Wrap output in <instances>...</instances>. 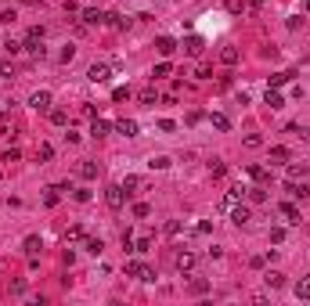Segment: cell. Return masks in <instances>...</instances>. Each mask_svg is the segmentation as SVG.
<instances>
[{"label":"cell","instance_id":"obj_40","mask_svg":"<svg viewBox=\"0 0 310 306\" xmlns=\"http://www.w3.org/2000/svg\"><path fill=\"white\" fill-rule=\"evenodd\" d=\"M130 98V87H116L112 90V101H127Z\"/></svg>","mask_w":310,"mask_h":306},{"label":"cell","instance_id":"obj_29","mask_svg":"<svg viewBox=\"0 0 310 306\" xmlns=\"http://www.w3.org/2000/svg\"><path fill=\"white\" fill-rule=\"evenodd\" d=\"M289 76H292V72H274V76H271V90L285 87V83H289Z\"/></svg>","mask_w":310,"mask_h":306},{"label":"cell","instance_id":"obj_11","mask_svg":"<svg viewBox=\"0 0 310 306\" xmlns=\"http://www.w3.org/2000/svg\"><path fill=\"white\" fill-rule=\"evenodd\" d=\"M202 47H206V43H202V36H188V40H184V51H188L191 58H198V54H202Z\"/></svg>","mask_w":310,"mask_h":306},{"label":"cell","instance_id":"obj_24","mask_svg":"<svg viewBox=\"0 0 310 306\" xmlns=\"http://www.w3.org/2000/svg\"><path fill=\"white\" fill-rule=\"evenodd\" d=\"M155 101H159V94H155L152 87H145L141 90V104H145V108H155Z\"/></svg>","mask_w":310,"mask_h":306},{"label":"cell","instance_id":"obj_16","mask_svg":"<svg viewBox=\"0 0 310 306\" xmlns=\"http://www.w3.org/2000/svg\"><path fill=\"white\" fill-rule=\"evenodd\" d=\"M292 292H296V299H310V274L296 281V288H292Z\"/></svg>","mask_w":310,"mask_h":306},{"label":"cell","instance_id":"obj_46","mask_svg":"<svg viewBox=\"0 0 310 306\" xmlns=\"http://www.w3.org/2000/svg\"><path fill=\"white\" fill-rule=\"evenodd\" d=\"M4 51H7V54H18V51H22V43H18V40H7V43H4Z\"/></svg>","mask_w":310,"mask_h":306},{"label":"cell","instance_id":"obj_47","mask_svg":"<svg viewBox=\"0 0 310 306\" xmlns=\"http://www.w3.org/2000/svg\"><path fill=\"white\" fill-rule=\"evenodd\" d=\"M159 130H162V133H173V130H177V122H173V119H162V122H159Z\"/></svg>","mask_w":310,"mask_h":306},{"label":"cell","instance_id":"obj_28","mask_svg":"<svg viewBox=\"0 0 310 306\" xmlns=\"http://www.w3.org/2000/svg\"><path fill=\"white\" fill-rule=\"evenodd\" d=\"M40 249H43V241H40L36 234H33V238H25V252H29V256H36Z\"/></svg>","mask_w":310,"mask_h":306},{"label":"cell","instance_id":"obj_4","mask_svg":"<svg viewBox=\"0 0 310 306\" xmlns=\"http://www.w3.org/2000/svg\"><path fill=\"white\" fill-rule=\"evenodd\" d=\"M51 90H36V94L33 98H29V108H33V112H51Z\"/></svg>","mask_w":310,"mask_h":306},{"label":"cell","instance_id":"obj_21","mask_svg":"<svg viewBox=\"0 0 310 306\" xmlns=\"http://www.w3.org/2000/svg\"><path fill=\"white\" fill-rule=\"evenodd\" d=\"M267 104H271V108L278 112V108H285V98L278 94V90H271V87H267Z\"/></svg>","mask_w":310,"mask_h":306},{"label":"cell","instance_id":"obj_45","mask_svg":"<svg viewBox=\"0 0 310 306\" xmlns=\"http://www.w3.org/2000/svg\"><path fill=\"white\" fill-rule=\"evenodd\" d=\"M25 40H43V25H33V29L25 33Z\"/></svg>","mask_w":310,"mask_h":306},{"label":"cell","instance_id":"obj_20","mask_svg":"<svg viewBox=\"0 0 310 306\" xmlns=\"http://www.w3.org/2000/svg\"><path fill=\"white\" fill-rule=\"evenodd\" d=\"M83 249H87L90 256H101V249H105V241H101V238H83Z\"/></svg>","mask_w":310,"mask_h":306},{"label":"cell","instance_id":"obj_27","mask_svg":"<svg viewBox=\"0 0 310 306\" xmlns=\"http://www.w3.org/2000/svg\"><path fill=\"white\" fill-rule=\"evenodd\" d=\"M36 159H40V162H51V159H54V148H51V144H40V148H36Z\"/></svg>","mask_w":310,"mask_h":306},{"label":"cell","instance_id":"obj_51","mask_svg":"<svg viewBox=\"0 0 310 306\" xmlns=\"http://www.w3.org/2000/svg\"><path fill=\"white\" fill-rule=\"evenodd\" d=\"M22 4H29V7H36V4H43V0H22Z\"/></svg>","mask_w":310,"mask_h":306},{"label":"cell","instance_id":"obj_1","mask_svg":"<svg viewBox=\"0 0 310 306\" xmlns=\"http://www.w3.org/2000/svg\"><path fill=\"white\" fill-rule=\"evenodd\" d=\"M105 202H108V209H123V205H127V191H123V184H108V188H105Z\"/></svg>","mask_w":310,"mask_h":306},{"label":"cell","instance_id":"obj_5","mask_svg":"<svg viewBox=\"0 0 310 306\" xmlns=\"http://www.w3.org/2000/svg\"><path fill=\"white\" fill-rule=\"evenodd\" d=\"M173 263H177V270H180V274H188V270H195L198 256H195V252H188V249H180V252L173 256Z\"/></svg>","mask_w":310,"mask_h":306},{"label":"cell","instance_id":"obj_48","mask_svg":"<svg viewBox=\"0 0 310 306\" xmlns=\"http://www.w3.org/2000/svg\"><path fill=\"white\" fill-rule=\"evenodd\" d=\"M18 159H22L18 148H7V151H4V162H18Z\"/></svg>","mask_w":310,"mask_h":306},{"label":"cell","instance_id":"obj_23","mask_svg":"<svg viewBox=\"0 0 310 306\" xmlns=\"http://www.w3.org/2000/svg\"><path fill=\"white\" fill-rule=\"evenodd\" d=\"M220 61H224V65H238V47H224L220 51Z\"/></svg>","mask_w":310,"mask_h":306},{"label":"cell","instance_id":"obj_43","mask_svg":"<svg viewBox=\"0 0 310 306\" xmlns=\"http://www.w3.org/2000/svg\"><path fill=\"white\" fill-rule=\"evenodd\" d=\"M260 144H263L260 133H249V137H245V148H260Z\"/></svg>","mask_w":310,"mask_h":306},{"label":"cell","instance_id":"obj_50","mask_svg":"<svg viewBox=\"0 0 310 306\" xmlns=\"http://www.w3.org/2000/svg\"><path fill=\"white\" fill-rule=\"evenodd\" d=\"M43 202H47V205H58V188H51L47 195H43Z\"/></svg>","mask_w":310,"mask_h":306},{"label":"cell","instance_id":"obj_38","mask_svg":"<svg viewBox=\"0 0 310 306\" xmlns=\"http://www.w3.org/2000/svg\"><path fill=\"white\" fill-rule=\"evenodd\" d=\"M249 177L263 184V180H267V170H263V166H249Z\"/></svg>","mask_w":310,"mask_h":306},{"label":"cell","instance_id":"obj_26","mask_svg":"<svg viewBox=\"0 0 310 306\" xmlns=\"http://www.w3.org/2000/svg\"><path fill=\"white\" fill-rule=\"evenodd\" d=\"M209 122H213V126L220 130V133H227V130H231V119H227V115H209Z\"/></svg>","mask_w":310,"mask_h":306},{"label":"cell","instance_id":"obj_3","mask_svg":"<svg viewBox=\"0 0 310 306\" xmlns=\"http://www.w3.org/2000/svg\"><path fill=\"white\" fill-rule=\"evenodd\" d=\"M127 274H130V278H137V281H155V270L145 267V263H137V259H130V263H127Z\"/></svg>","mask_w":310,"mask_h":306},{"label":"cell","instance_id":"obj_14","mask_svg":"<svg viewBox=\"0 0 310 306\" xmlns=\"http://www.w3.org/2000/svg\"><path fill=\"white\" fill-rule=\"evenodd\" d=\"M108 130H112V126H108L105 119H94V122H90V137H94V141H101V137H105Z\"/></svg>","mask_w":310,"mask_h":306},{"label":"cell","instance_id":"obj_7","mask_svg":"<svg viewBox=\"0 0 310 306\" xmlns=\"http://www.w3.org/2000/svg\"><path fill=\"white\" fill-rule=\"evenodd\" d=\"M249 220H253V212L245 209V205H235V209H231V223H235V227H245Z\"/></svg>","mask_w":310,"mask_h":306},{"label":"cell","instance_id":"obj_52","mask_svg":"<svg viewBox=\"0 0 310 306\" xmlns=\"http://www.w3.org/2000/svg\"><path fill=\"white\" fill-rule=\"evenodd\" d=\"M300 133H303V141H310V130H300Z\"/></svg>","mask_w":310,"mask_h":306},{"label":"cell","instance_id":"obj_17","mask_svg":"<svg viewBox=\"0 0 310 306\" xmlns=\"http://www.w3.org/2000/svg\"><path fill=\"white\" fill-rule=\"evenodd\" d=\"M105 22L112 25V29H130V18H127V14H105Z\"/></svg>","mask_w":310,"mask_h":306},{"label":"cell","instance_id":"obj_10","mask_svg":"<svg viewBox=\"0 0 310 306\" xmlns=\"http://www.w3.org/2000/svg\"><path fill=\"white\" fill-rule=\"evenodd\" d=\"M116 133H123V137H137V122H134V119H116Z\"/></svg>","mask_w":310,"mask_h":306},{"label":"cell","instance_id":"obj_39","mask_svg":"<svg viewBox=\"0 0 310 306\" xmlns=\"http://www.w3.org/2000/svg\"><path fill=\"white\" fill-rule=\"evenodd\" d=\"M11 76H14V65L11 61H0V80H11Z\"/></svg>","mask_w":310,"mask_h":306},{"label":"cell","instance_id":"obj_34","mask_svg":"<svg viewBox=\"0 0 310 306\" xmlns=\"http://www.w3.org/2000/svg\"><path fill=\"white\" fill-rule=\"evenodd\" d=\"M148 249H152V238L148 234H141V238L134 241V252H148Z\"/></svg>","mask_w":310,"mask_h":306},{"label":"cell","instance_id":"obj_42","mask_svg":"<svg viewBox=\"0 0 310 306\" xmlns=\"http://www.w3.org/2000/svg\"><path fill=\"white\" fill-rule=\"evenodd\" d=\"M148 212H152V209H148L145 202H137V205H134V216H137V220H145V216H148Z\"/></svg>","mask_w":310,"mask_h":306},{"label":"cell","instance_id":"obj_9","mask_svg":"<svg viewBox=\"0 0 310 306\" xmlns=\"http://www.w3.org/2000/svg\"><path fill=\"white\" fill-rule=\"evenodd\" d=\"M263 281H267V288L278 292V288H285V274L282 270H267V274H263Z\"/></svg>","mask_w":310,"mask_h":306},{"label":"cell","instance_id":"obj_37","mask_svg":"<svg viewBox=\"0 0 310 306\" xmlns=\"http://www.w3.org/2000/svg\"><path fill=\"white\" fill-rule=\"evenodd\" d=\"M209 173H213V177H224V173H227V166H224L220 159H213V162H209Z\"/></svg>","mask_w":310,"mask_h":306},{"label":"cell","instance_id":"obj_18","mask_svg":"<svg viewBox=\"0 0 310 306\" xmlns=\"http://www.w3.org/2000/svg\"><path fill=\"white\" fill-rule=\"evenodd\" d=\"M285 191H289L292 198H307V184H303V180H300V184H296V180H289V184H285Z\"/></svg>","mask_w":310,"mask_h":306},{"label":"cell","instance_id":"obj_30","mask_svg":"<svg viewBox=\"0 0 310 306\" xmlns=\"http://www.w3.org/2000/svg\"><path fill=\"white\" fill-rule=\"evenodd\" d=\"M148 166H152V170H169V159H166V155H152Z\"/></svg>","mask_w":310,"mask_h":306},{"label":"cell","instance_id":"obj_35","mask_svg":"<svg viewBox=\"0 0 310 306\" xmlns=\"http://www.w3.org/2000/svg\"><path fill=\"white\" fill-rule=\"evenodd\" d=\"M249 202H267V191H263V188H249Z\"/></svg>","mask_w":310,"mask_h":306},{"label":"cell","instance_id":"obj_8","mask_svg":"<svg viewBox=\"0 0 310 306\" xmlns=\"http://www.w3.org/2000/svg\"><path fill=\"white\" fill-rule=\"evenodd\" d=\"M80 14H83V25H105V11H98V7H87Z\"/></svg>","mask_w":310,"mask_h":306},{"label":"cell","instance_id":"obj_25","mask_svg":"<svg viewBox=\"0 0 310 306\" xmlns=\"http://www.w3.org/2000/svg\"><path fill=\"white\" fill-rule=\"evenodd\" d=\"M119 184H123V191H127V195H134V191H137V188H141V180H137V177H134V173H130V177H123V180H119Z\"/></svg>","mask_w":310,"mask_h":306},{"label":"cell","instance_id":"obj_36","mask_svg":"<svg viewBox=\"0 0 310 306\" xmlns=\"http://www.w3.org/2000/svg\"><path fill=\"white\" fill-rule=\"evenodd\" d=\"M51 122H54V126H65V122H69V115L61 112V108H51Z\"/></svg>","mask_w":310,"mask_h":306},{"label":"cell","instance_id":"obj_2","mask_svg":"<svg viewBox=\"0 0 310 306\" xmlns=\"http://www.w3.org/2000/svg\"><path fill=\"white\" fill-rule=\"evenodd\" d=\"M87 80L90 83H108L112 80V65H108V61H94V65L87 69Z\"/></svg>","mask_w":310,"mask_h":306},{"label":"cell","instance_id":"obj_12","mask_svg":"<svg viewBox=\"0 0 310 306\" xmlns=\"http://www.w3.org/2000/svg\"><path fill=\"white\" fill-rule=\"evenodd\" d=\"M76 173H80L83 180H94V177H98V166H94V162H90V159H83L80 166H76Z\"/></svg>","mask_w":310,"mask_h":306},{"label":"cell","instance_id":"obj_6","mask_svg":"<svg viewBox=\"0 0 310 306\" xmlns=\"http://www.w3.org/2000/svg\"><path fill=\"white\" fill-rule=\"evenodd\" d=\"M155 51H159L162 58H173V51H177V40H169V36H159V40H155Z\"/></svg>","mask_w":310,"mask_h":306},{"label":"cell","instance_id":"obj_44","mask_svg":"<svg viewBox=\"0 0 310 306\" xmlns=\"http://www.w3.org/2000/svg\"><path fill=\"white\" fill-rule=\"evenodd\" d=\"M87 234H83V227H69V241H83Z\"/></svg>","mask_w":310,"mask_h":306},{"label":"cell","instance_id":"obj_41","mask_svg":"<svg viewBox=\"0 0 310 306\" xmlns=\"http://www.w3.org/2000/svg\"><path fill=\"white\" fill-rule=\"evenodd\" d=\"M14 18H18V14H14V7H11V11H0V25H11Z\"/></svg>","mask_w":310,"mask_h":306},{"label":"cell","instance_id":"obj_32","mask_svg":"<svg viewBox=\"0 0 310 306\" xmlns=\"http://www.w3.org/2000/svg\"><path fill=\"white\" fill-rule=\"evenodd\" d=\"M307 177V166H296V162H292L289 166V180H303Z\"/></svg>","mask_w":310,"mask_h":306},{"label":"cell","instance_id":"obj_31","mask_svg":"<svg viewBox=\"0 0 310 306\" xmlns=\"http://www.w3.org/2000/svg\"><path fill=\"white\" fill-rule=\"evenodd\" d=\"M267 238H271V245H282V241H285V227H271Z\"/></svg>","mask_w":310,"mask_h":306},{"label":"cell","instance_id":"obj_22","mask_svg":"<svg viewBox=\"0 0 310 306\" xmlns=\"http://www.w3.org/2000/svg\"><path fill=\"white\" fill-rule=\"evenodd\" d=\"M271 162H274V166L289 162V148H282V144H278V148H271Z\"/></svg>","mask_w":310,"mask_h":306},{"label":"cell","instance_id":"obj_19","mask_svg":"<svg viewBox=\"0 0 310 306\" xmlns=\"http://www.w3.org/2000/svg\"><path fill=\"white\" fill-rule=\"evenodd\" d=\"M238 202H242V188H231V191L224 195V209H235Z\"/></svg>","mask_w":310,"mask_h":306},{"label":"cell","instance_id":"obj_33","mask_svg":"<svg viewBox=\"0 0 310 306\" xmlns=\"http://www.w3.org/2000/svg\"><path fill=\"white\" fill-rule=\"evenodd\" d=\"M191 292H195V296H206V292H209V281L195 278V281H191Z\"/></svg>","mask_w":310,"mask_h":306},{"label":"cell","instance_id":"obj_49","mask_svg":"<svg viewBox=\"0 0 310 306\" xmlns=\"http://www.w3.org/2000/svg\"><path fill=\"white\" fill-rule=\"evenodd\" d=\"M72 195H76V202H90V191H87V188H76Z\"/></svg>","mask_w":310,"mask_h":306},{"label":"cell","instance_id":"obj_13","mask_svg":"<svg viewBox=\"0 0 310 306\" xmlns=\"http://www.w3.org/2000/svg\"><path fill=\"white\" fill-rule=\"evenodd\" d=\"M278 209H282V216H285L292 227H300V212H296V205H292V202H282Z\"/></svg>","mask_w":310,"mask_h":306},{"label":"cell","instance_id":"obj_15","mask_svg":"<svg viewBox=\"0 0 310 306\" xmlns=\"http://www.w3.org/2000/svg\"><path fill=\"white\" fill-rule=\"evenodd\" d=\"M166 76H173V65H169V61H159V65L152 69V80H166Z\"/></svg>","mask_w":310,"mask_h":306}]
</instances>
